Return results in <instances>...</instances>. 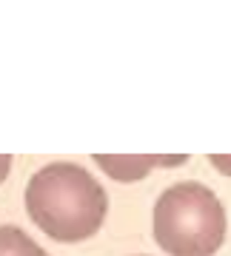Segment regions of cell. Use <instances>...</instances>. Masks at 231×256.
I'll return each instance as SVG.
<instances>
[{
  "instance_id": "277c9868",
  "label": "cell",
  "mask_w": 231,
  "mask_h": 256,
  "mask_svg": "<svg viewBox=\"0 0 231 256\" xmlns=\"http://www.w3.org/2000/svg\"><path fill=\"white\" fill-rule=\"evenodd\" d=\"M0 256H49L23 228L3 225L0 228Z\"/></svg>"
},
{
  "instance_id": "8992f818",
  "label": "cell",
  "mask_w": 231,
  "mask_h": 256,
  "mask_svg": "<svg viewBox=\"0 0 231 256\" xmlns=\"http://www.w3.org/2000/svg\"><path fill=\"white\" fill-rule=\"evenodd\" d=\"M9 168H12V156L9 154H0V182L9 176Z\"/></svg>"
},
{
  "instance_id": "7a4b0ae2",
  "label": "cell",
  "mask_w": 231,
  "mask_h": 256,
  "mask_svg": "<svg viewBox=\"0 0 231 256\" xmlns=\"http://www.w3.org/2000/svg\"><path fill=\"white\" fill-rule=\"evenodd\" d=\"M154 239L168 256H214L225 239V208L203 182H177L154 205Z\"/></svg>"
},
{
  "instance_id": "5b68a950",
  "label": "cell",
  "mask_w": 231,
  "mask_h": 256,
  "mask_svg": "<svg viewBox=\"0 0 231 256\" xmlns=\"http://www.w3.org/2000/svg\"><path fill=\"white\" fill-rule=\"evenodd\" d=\"M211 160V165L220 171V174H225V176H231V156H222V154H211L208 156Z\"/></svg>"
},
{
  "instance_id": "3957f363",
  "label": "cell",
  "mask_w": 231,
  "mask_h": 256,
  "mask_svg": "<svg viewBox=\"0 0 231 256\" xmlns=\"http://www.w3.org/2000/svg\"><path fill=\"white\" fill-rule=\"evenodd\" d=\"M188 156L177 154V156H106L97 154L94 162L100 165L103 171L117 180V182H134V180H143V176L157 168V165H183Z\"/></svg>"
},
{
  "instance_id": "6da1fadb",
  "label": "cell",
  "mask_w": 231,
  "mask_h": 256,
  "mask_svg": "<svg viewBox=\"0 0 231 256\" xmlns=\"http://www.w3.org/2000/svg\"><path fill=\"white\" fill-rule=\"evenodd\" d=\"M26 210L37 228L57 242H83L100 230L109 196L83 165L52 162L26 185Z\"/></svg>"
}]
</instances>
